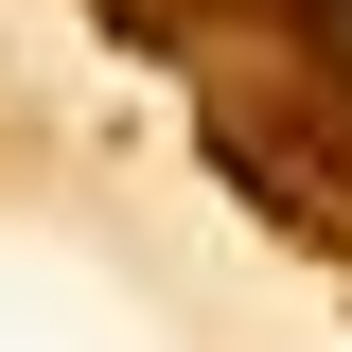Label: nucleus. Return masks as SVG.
<instances>
[{
  "label": "nucleus",
  "mask_w": 352,
  "mask_h": 352,
  "mask_svg": "<svg viewBox=\"0 0 352 352\" xmlns=\"http://www.w3.org/2000/svg\"><path fill=\"white\" fill-rule=\"evenodd\" d=\"M317 53H352V0H317Z\"/></svg>",
  "instance_id": "obj_1"
}]
</instances>
